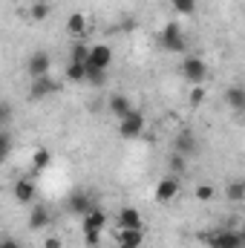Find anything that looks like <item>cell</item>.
Returning a JSON list of instances; mask_svg holds the SVG:
<instances>
[{
    "label": "cell",
    "mask_w": 245,
    "mask_h": 248,
    "mask_svg": "<svg viewBox=\"0 0 245 248\" xmlns=\"http://www.w3.org/2000/svg\"><path fill=\"white\" fill-rule=\"evenodd\" d=\"M156 41H159V46H162L165 52H170V55H182L184 49H187V38H184V29L179 23H165Z\"/></svg>",
    "instance_id": "1"
},
{
    "label": "cell",
    "mask_w": 245,
    "mask_h": 248,
    "mask_svg": "<svg viewBox=\"0 0 245 248\" xmlns=\"http://www.w3.org/2000/svg\"><path fill=\"white\" fill-rule=\"evenodd\" d=\"M179 75L184 78V84H190V87H202V84L208 81L211 69H208V63L202 61L199 55H184L182 63H179Z\"/></svg>",
    "instance_id": "2"
},
{
    "label": "cell",
    "mask_w": 245,
    "mask_h": 248,
    "mask_svg": "<svg viewBox=\"0 0 245 248\" xmlns=\"http://www.w3.org/2000/svg\"><path fill=\"white\" fill-rule=\"evenodd\" d=\"M63 205H66V211H69L72 217H81V219H84L92 208H98L90 190H69V196H66Z\"/></svg>",
    "instance_id": "3"
},
{
    "label": "cell",
    "mask_w": 245,
    "mask_h": 248,
    "mask_svg": "<svg viewBox=\"0 0 245 248\" xmlns=\"http://www.w3.org/2000/svg\"><path fill=\"white\" fill-rule=\"evenodd\" d=\"M208 248H245L240 231H231V228H219V231H211L205 237Z\"/></svg>",
    "instance_id": "4"
},
{
    "label": "cell",
    "mask_w": 245,
    "mask_h": 248,
    "mask_svg": "<svg viewBox=\"0 0 245 248\" xmlns=\"http://www.w3.org/2000/svg\"><path fill=\"white\" fill-rule=\"evenodd\" d=\"M52 69V55L44 52V49H35L29 58H26V75L35 81V78H46Z\"/></svg>",
    "instance_id": "5"
},
{
    "label": "cell",
    "mask_w": 245,
    "mask_h": 248,
    "mask_svg": "<svg viewBox=\"0 0 245 248\" xmlns=\"http://www.w3.org/2000/svg\"><path fill=\"white\" fill-rule=\"evenodd\" d=\"M144 124H147L144 113H141V110H133L127 119L119 122V136H122V139H138V136L144 133Z\"/></svg>",
    "instance_id": "6"
},
{
    "label": "cell",
    "mask_w": 245,
    "mask_h": 248,
    "mask_svg": "<svg viewBox=\"0 0 245 248\" xmlns=\"http://www.w3.org/2000/svg\"><path fill=\"white\" fill-rule=\"evenodd\" d=\"M199 150V139H196V133L190 130V127H182L179 133H176V139H173V153H182V156H193Z\"/></svg>",
    "instance_id": "7"
},
{
    "label": "cell",
    "mask_w": 245,
    "mask_h": 248,
    "mask_svg": "<svg viewBox=\"0 0 245 248\" xmlns=\"http://www.w3.org/2000/svg\"><path fill=\"white\" fill-rule=\"evenodd\" d=\"M179 190H182V185H179L176 176H162V179L156 182V199H159V202H173V199L179 196Z\"/></svg>",
    "instance_id": "8"
},
{
    "label": "cell",
    "mask_w": 245,
    "mask_h": 248,
    "mask_svg": "<svg viewBox=\"0 0 245 248\" xmlns=\"http://www.w3.org/2000/svg\"><path fill=\"white\" fill-rule=\"evenodd\" d=\"M141 243H144V228H119L116 231L119 248H141Z\"/></svg>",
    "instance_id": "9"
},
{
    "label": "cell",
    "mask_w": 245,
    "mask_h": 248,
    "mask_svg": "<svg viewBox=\"0 0 245 248\" xmlns=\"http://www.w3.org/2000/svg\"><path fill=\"white\" fill-rule=\"evenodd\" d=\"M87 63H90V66H98V69H110V63H113V49H110L107 44H92Z\"/></svg>",
    "instance_id": "10"
},
{
    "label": "cell",
    "mask_w": 245,
    "mask_h": 248,
    "mask_svg": "<svg viewBox=\"0 0 245 248\" xmlns=\"http://www.w3.org/2000/svg\"><path fill=\"white\" fill-rule=\"evenodd\" d=\"M55 90H58V84H55L49 75H46V78H35L32 87H29V98H32V101H44V98H49Z\"/></svg>",
    "instance_id": "11"
},
{
    "label": "cell",
    "mask_w": 245,
    "mask_h": 248,
    "mask_svg": "<svg viewBox=\"0 0 245 248\" xmlns=\"http://www.w3.org/2000/svg\"><path fill=\"white\" fill-rule=\"evenodd\" d=\"M104 225H107V214H104L101 208H92V211H90V214L81 219V228H84V234H87V231H101Z\"/></svg>",
    "instance_id": "12"
},
{
    "label": "cell",
    "mask_w": 245,
    "mask_h": 248,
    "mask_svg": "<svg viewBox=\"0 0 245 248\" xmlns=\"http://www.w3.org/2000/svg\"><path fill=\"white\" fill-rule=\"evenodd\" d=\"M107 110H110V113L122 122V119H127V116L133 113V104H130V98H127V95H122V93H119V95H113V98H110Z\"/></svg>",
    "instance_id": "13"
},
{
    "label": "cell",
    "mask_w": 245,
    "mask_h": 248,
    "mask_svg": "<svg viewBox=\"0 0 245 248\" xmlns=\"http://www.w3.org/2000/svg\"><path fill=\"white\" fill-rule=\"evenodd\" d=\"M35 190H38V187H35V182H32L29 176H20V179L15 182V199H17V202H32V199H35Z\"/></svg>",
    "instance_id": "14"
},
{
    "label": "cell",
    "mask_w": 245,
    "mask_h": 248,
    "mask_svg": "<svg viewBox=\"0 0 245 248\" xmlns=\"http://www.w3.org/2000/svg\"><path fill=\"white\" fill-rule=\"evenodd\" d=\"M116 225L119 228H141V214L136 208H122L116 214Z\"/></svg>",
    "instance_id": "15"
},
{
    "label": "cell",
    "mask_w": 245,
    "mask_h": 248,
    "mask_svg": "<svg viewBox=\"0 0 245 248\" xmlns=\"http://www.w3.org/2000/svg\"><path fill=\"white\" fill-rule=\"evenodd\" d=\"M225 104L231 110H245V87L243 84H234L225 90Z\"/></svg>",
    "instance_id": "16"
},
{
    "label": "cell",
    "mask_w": 245,
    "mask_h": 248,
    "mask_svg": "<svg viewBox=\"0 0 245 248\" xmlns=\"http://www.w3.org/2000/svg\"><path fill=\"white\" fill-rule=\"evenodd\" d=\"M66 32H69L72 38H81V35L87 32V17H84L81 12H72V15L66 17Z\"/></svg>",
    "instance_id": "17"
},
{
    "label": "cell",
    "mask_w": 245,
    "mask_h": 248,
    "mask_svg": "<svg viewBox=\"0 0 245 248\" xmlns=\"http://www.w3.org/2000/svg\"><path fill=\"white\" fill-rule=\"evenodd\" d=\"M46 222H49V208L46 205H35L32 208V217H29V228L32 231H41V228H46Z\"/></svg>",
    "instance_id": "18"
},
{
    "label": "cell",
    "mask_w": 245,
    "mask_h": 248,
    "mask_svg": "<svg viewBox=\"0 0 245 248\" xmlns=\"http://www.w3.org/2000/svg\"><path fill=\"white\" fill-rule=\"evenodd\" d=\"M49 165H52V153H49L46 147H38V150L32 153V170H35V173H44Z\"/></svg>",
    "instance_id": "19"
},
{
    "label": "cell",
    "mask_w": 245,
    "mask_h": 248,
    "mask_svg": "<svg viewBox=\"0 0 245 248\" xmlns=\"http://www.w3.org/2000/svg\"><path fill=\"white\" fill-rule=\"evenodd\" d=\"M66 78H69L72 84H87V63L69 61L66 63Z\"/></svg>",
    "instance_id": "20"
},
{
    "label": "cell",
    "mask_w": 245,
    "mask_h": 248,
    "mask_svg": "<svg viewBox=\"0 0 245 248\" xmlns=\"http://www.w3.org/2000/svg\"><path fill=\"white\" fill-rule=\"evenodd\" d=\"M225 196H228V202H243L245 199V179H231L225 185Z\"/></svg>",
    "instance_id": "21"
},
{
    "label": "cell",
    "mask_w": 245,
    "mask_h": 248,
    "mask_svg": "<svg viewBox=\"0 0 245 248\" xmlns=\"http://www.w3.org/2000/svg\"><path fill=\"white\" fill-rule=\"evenodd\" d=\"M87 84L90 87H104L107 84V69H98V66L87 63Z\"/></svg>",
    "instance_id": "22"
},
{
    "label": "cell",
    "mask_w": 245,
    "mask_h": 248,
    "mask_svg": "<svg viewBox=\"0 0 245 248\" xmlns=\"http://www.w3.org/2000/svg\"><path fill=\"white\" fill-rule=\"evenodd\" d=\"M170 9L176 12V15H193L196 12V0H170Z\"/></svg>",
    "instance_id": "23"
},
{
    "label": "cell",
    "mask_w": 245,
    "mask_h": 248,
    "mask_svg": "<svg viewBox=\"0 0 245 248\" xmlns=\"http://www.w3.org/2000/svg\"><path fill=\"white\" fill-rule=\"evenodd\" d=\"M29 15H32V20H46V17H49V3H44V0L32 3Z\"/></svg>",
    "instance_id": "24"
},
{
    "label": "cell",
    "mask_w": 245,
    "mask_h": 248,
    "mask_svg": "<svg viewBox=\"0 0 245 248\" xmlns=\"http://www.w3.org/2000/svg\"><path fill=\"white\" fill-rule=\"evenodd\" d=\"M87 58H90V46H87V44H75V46L69 49V61L87 63Z\"/></svg>",
    "instance_id": "25"
},
{
    "label": "cell",
    "mask_w": 245,
    "mask_h": 248,
    "mask_svg": "<svg viewBox=\"0 0 245 248\" xmlns=\"http://www.w3.org/2000/svg\"><path fill=\"white\" fill-rule=\"evenodd\" d=\"M193 193H196V199H199V202H211V199L216 196L214 185H196V190H193Z\"/></svg>",
    "instance_id": "26"
},
{
    "label": "cell",
    "mask_w": 245,
    "mask_h": 248,
    "mask_svg": "<svg viewBox=\"0 0 245 248\" xmlns=\"http://www.w3.org/2000/svg\"><path fill=\"white\" fill-rule=\"evenodd\" d=\"M170 168H173L176 173H182L184 168H187V156H182V153H173V156H170Z\"/></svg>",
    "instance_id": "27"
},
{
    "label": "cell",
    "mask_w": 245,
    "mask_h": 248,
    "mask_svg": "<svg viewBox=\"0 0 245 248\" xmlns=\"http://www.w3.org/2000/svg\"><path fill=\"white\" fill-rule=\"evenodd\" d=\"M0 150H3V156H9V153H12V136H9V127H3V136H0Z\"/></svg>",
    "instance_id": "28"
},
{
    "label": "cell",
    "mask_w": 245,
    "mask_h": 248,
    "mask_svg": "<svg viewBox=\"0 0 245 248\" xmlns=\"http://www.w3.org/2000/svg\"><path fill=\"white\" fill-rule=\"evenodd\" d=\"M202 101H205V87H193V90H190V104L199 107Z\"/></svg>",
    "instance_id": "29"
},
{
    "label": "cell",
    "mask_w": 245,
    "mask_h": 248,
    "mask_svg": "<svg viewBox=\"0 0 245 248\" xmlns=\"http://www.w3.org/2000/svg\"><path fill=\"white\" fill-rule=\"evenodd\" d=\"M84 240H87V246H90V248H95L98 243H101V231H87V234H84Z\"/></svg>",
    "instance_id": "30"
},
{
    "label": "cell",
    "mask_w": 245,
    "mask_h": 248,
    "mask_svg": "<svg viewBox=\"0 0 245 248\" xmlns=\"http://www.w3.org/2000/svg\"><path fill=\"white\" fill-rule=\"evenodd\" d=\"M44 248H63L61 237H46V240H44Z\"/></svg>",
    "instance_id": "31"
},
{
    "label": "cell",
    "mask_w": 245,
    "mask_h": 248,
    "mask_svg": "<svg viewBox=\"0 0 245 248\" xmlns=\"http://www.w3.org/2000/svg\"><path fill=\"white\" fill-rule=\"evenodd\" d=\"M0 248H20V246H17L15 240H6V243H3V246H0Z\"/></svg>",
    "instance_id": "32"
},
{
    "label": "cell",
    "mask_w": 245,
    "mask_h": 248,
    "mask_svg": "<svg viewBox=\"0 0 245 248\" xmlns=\"http://www.w3.org/2000/svg\"><path fill=\"white\" fill-rule=\"evenodd\" d=\"M240 237H243V243H245V225H243V228H240Z\"/></svg>",
    "instance_id": "33"
}]
</instances>
